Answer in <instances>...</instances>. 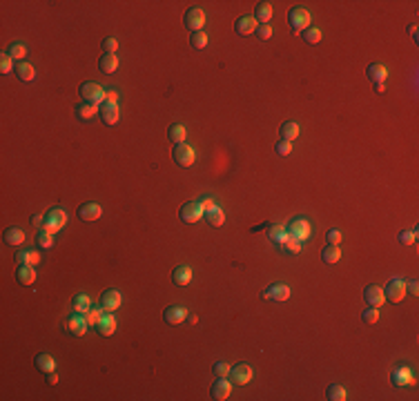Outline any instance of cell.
Returning a JSON list of instances; mask_svg holds the SVG:
<instances>
[{"label": "cell", "mask_w": 419, "mask_h": 401, "mask_svg": "<svg viewBox=\"0 0 419 401\" xmlns=\"http://www.w3.org/2000/svg\"><path fill=\"white\" fill-rule=\"evenodd\" d=\"M301 36H304V40L308 42V45H319L321 42V32H319L317 27H308L301 32Z\"/></svg>", "instance_id": "obj_39"}, {"label": "cell", "mask_w": 419, "mask_h": 401, "mask_svg": "<svg viewBox=\"0 0 419 401\" xmlns=\"http://www.w3.org/2000/svg\"><path fill=\"white\" fill-rule=\"evenodd\" d=\"M25 241V232L20 227H7L5 230V243L7 245H20Z\"/></svg>", "instance_id": "obj_34"}, {"label": "cell", "mask_w": 419, "mask_h": 401, "mask_svg": "<svg viewBox=\"0 0 419 401\" xmlns=\"http://www.w3.org/2000/svg\"><path fill=\"white\" fill-rule=\"evenodd\" d=\"M16 261L18 263H25V265H36L40 261V256L36 254L34 250H22V252H18L16 254Z\"/></svg>", "instance_id": "obj_37"}, {"label": "cell", "mask_w": 419, "mask_h": 401, "mask_svg": "<svg viewBox=\"0 0 419 401\" xmlns=\"http://www.w3.org/2000/svg\"><path fill=\"white\" fill-rule=\"evenodd\" d=\"M408 32H410V38H412V40H415V42H417V40H419V32H417V25H410V29H408Z\"/></svg>", "instance_id": "obj_57"}, {"label": "cell", "mask_w": 419, "mask_h": 401, "mask_svg": "<svg viewBox=\"0 0 419 401\" xmlns=\"http://www.w3.org/2000/svg\"><path fill=\"white\" fill-rule=\"evenodd\" d=\"M101 205L98 203H85V205L78 207V219L81 221H96L101 219Z\"/></svg>", "instance_id": "obj_20"}, {"label": "cell", "mask_w": 419, "mask_h": 401, "mask_svg": "<svg viewBox=\"0 0 419 401\" xmlns=\"http://www.w3.org/2000/svg\"><path fill=\"white\" fill-rule=\"evenodd\" d=\"M72 308H74V312H81V314H85V312H89V308H91V301H89V297L87 294H74V299H72Z\"/></svg>", "instance_id": "obj_32"}, {"label": "cell", "mask_w": 419, "mask_h": 401, "mask_svg": "<svg viewBox=\"0 0 419 401\" xmlns=\"http://www.w3.org/2000/svg\"><path fill=\"white\" fill-rule=\"evenodd\" d=\"M78 94L83 96V103H91V105H101L105 101V91L98 83H83L78 87Z\"/></svg>", "instance_id": "obj_2"}, {"label": "cell", "mask_w": 419, "mask_h": 401, "mask_svg": "<svg viewBox=\"0 0 419 401\" xmlns=\"http://www.w3.org/2000/svg\"><path fill=\"white\" fill-rule=\"evenodd\" d=\"M288 22H290L292 32L299 36V32L308 29V22H310V14L304 9V7H292L290 14H288Z\"/></svg>", "instance_id": "obj_5"}, {"label": "cell", "mask_w": 419, "mask_h": 401, "mask_svg": "<svg viewBox=\"0 0 419 401\" xmlns=\"http://www.w3.org/2000/svg\"><path fill=\"white\" fill-rule=\"evenodd\" d=\"M116 47H119V40L112 38V36L103 40V52H105V54H114V52H116Z\"/></svg>", "instance_id": "obj_48"}, {"label": "cell", "mask_w": 419, "mask_h": 401, "mask_svg": "<svg viewBox=\"0 0 419 401\" xmlns=\"http://www.w3.org/2000/svg\"><path fill=\"white\" fill-rule=\"evenodd\" d=\"M123 303V297H121V292L119 290H107V292H103V297H101V308L105 312H114V310H119Z\"/></svg>", "instance_id": "obj_13"}, {"label": "cell", "mask_w": 419, "mask_h": 401, "mask_svg": "<svg viewBox=\"0 0 419 401\" xmlns=\"http://www.w3.org/2000/svg\"><path fill=\"white\" fill-rule=\"evenodd\" d=\"M299 125L297 123H292V121H288V123H283V125L279 127V138L281 140H288V143H292L294 138H299Z\"/></svg>", "instance_id": "obj_23"}, {"label": "cell", "mask_w": 419, "mask_h": 401, "mask_svg": "<svg viewBox=\"0 0 419 401\" xmlns=\"http://www.w3.org/2000/svg\"><path fill=\"white\" fill-rule=\"evenodd\" d=\"M288 297H290V288L286 286V283H272V286H268L266 290L261 292V299L266 301H274V303H281V301H286Z\"/></svg>", "instance_id": "obj_8"}, {"label": "cell", "mask_w": 419, "mask_h": 401, "mask_svg": "<svg viewBox=\"0 0 419 401\" xmlns=\"http://www.w3.org/2000/svg\"><path fill=\"white\" fill-rule=\"evenodd\" d=\"M366 74H368V78H370L373 83H384V80L388 78V69H386V65H381V63H370Z\"/></svg>", "instance_id": "obj_25"}, {"label": "cell", "mask_w": 419, "mask_h": 401, "mask_svg": "<svg viewBox=\"0 0 419 401\" xmlns=\"http://www.w3.org/2000/svg\"><path fill=\"white\" fill-rule=\"evenodd\" d=\"M254 32H257V36L261 40H270V38H272V27H270V25H257Z\"/></svg>", "instance_id": "obj_46"}, {"label": "cell", "mask_w": 419, "mask_h": 401, "mask_svg": "<svg viewBox=\"0 0 419 401\" xmlns=\"http://www.w3.org/2000/svg\"><path fill=\"white\" fill-rule=\"evenodd\" d=\"M268 239L272 241V243H276L281 248L283 243L288 241V232H286V225H270L268 227Z\"/></svg>", "instance_id": "obj_28"}, {"label": "cell", "mask_w": 419, "mask_h": 401, "mask_svg": "<svg viewBox=\"0 0 419 401\" xmlns=\"http://www.w3.org/2000/svg\"><path fill=\"white\" fill-rule=\"evenodd\" d=\"M190 281H192V268H188V265L174 268V272H172V283L174 286H188Z\"/></svg>", "instance_id": "obj_22"}, {"label": "cell", "mask_w": 419, "mask_h": 401, "mask_svg": "<svg viewBox=\"0 0 419 401\" xmlns=\"http://www.w3.org/2000/svg\"><path fill=\"white\" fill-rule=\"evenodd\" d=\"M390 379H392V386L406 388V386H410V384H412V372H410V370L406 368V366H397L395 370H392Z\"/></svg>", "instance_id": "obj_16"}, {"label": "cell", "mask_w": 419, "mask_h": 401, "mask_svg": "<svg viewBox=\"0 0 419 401\" xmlns=\"http://www.w3.org/2000/svg\"><path fill=\"white\" fill-rule=\"evenodd\" d=\"M32 223H34L36 227H42V225H45V217H40V214H36V217H32Z\"/></svg>", "instance_id": "obj_54"}, {"label": "cell", "mask_w": 419, "mask_h": 401, "mask_svg": "<svg viewBox=\"0 0 419 401\" xmlns=\"http://www.w3.org/2000/svg\"><path fill=\"white\" fill-rule=\"evenodd\" d=\"M212 372L217 379H225V377H230V366H227L225 361H217L212 366Z\"/></svg>", "instance_id": "obj_42"}, {"label": "cell", "mask_w": 419, "mask_h": 401, "mask_svg": "<svg viewBox=\"0 0 419 401\" xmlns=\"http://www.w3.org/2000/svg\"><path fill=\"white\" fill-rule=\"evenodd\" d=\"M415 239H417V230H412V232H402V234H399V241H402L404 245H412V243H415Z\"/></svg>", "instance_id": "obj_50"}, {"label": "cell", "mask_w": 419, "mask_h": 401, "mask_svg": "<svg viewBox=\"0 0 419 401\" xmlns=\"http://www.w3.org/2000/svg\"><path fill=\"white\" fill-rule=\"evenodd\" d=\"M45 377H47V384H58V374H56V370H52V372H45Z\"/></svg>", "instance_id": "obj_52"}, {"label": "cell", "mask_w": 419, "mask_h": 401, "mask_svg": "<svg viewBox=\"0 0 419 401\" xmlns=\"http://www.w3.org/2000/svg\"><path fill=\"white\" fill-rule=\"evenodd\" d=\"M205 214V221L212 227H221L225 223V217H223V209L221 207H212V209H207V212H203Z\"/></svg>", "instance_id": "obj_33"}, {"label": "cell", "mask_w": 419, "mask_h": 401, "mask_svg": "<svg viewBox=\"0 0 419 401\" xmlns=\"http://www.w3.org/2000/svg\"><path fill=\"white\" fill-rule=\"evenodd\" d=\"M36 243H38L40 248L49 250V248H52V245H54V234L49 232V230H45V227H40L38 234H36Z\"/></svg>", "instance_id": "obj_36"}, {"label": "cell", "mask_w": 419, "mask_h": 401, "mask_svg": "<svg viewBox=\"0 0 419 401\" xmlns=\"http://www.w3.org/2000/svg\"><path fill=\"white\" fill-rule=\"evenodd\" d=\"M384 89H386L384 83H375V91H377V94H384Z\"/></svg>", "instance_id": "obj_58"}, {"label": "cell", "mask_w": 419, "mask_h": 401, "mask_svg": "<svg viewBox=\"0 0 419 401\" xmlns=\"http://www.w3.org/2000/svg\"><path fill=\"white\" fill-rule=\"evenodd\" d=\"M286 232H288V237H292L297 241H306L308 237H310V223H308L304 217H297L286 225Z\"/></svg>", "instance_id": "obj_6"}, {"label": "cell", "mask_w": 419, "mask_h": 401, "mask_svg": "<svg viewBox=\"0 0 419 401\" xmlns=\"http://www.w3.org/2000/svg\"><path fill=\"white\" fill-rule=\"evenodd\" d=\"M190 45H192L194 49H203L207 45V34L205 32H194L190 34Z\"/></svg>", "instance_id": "obj_40"}, {"label": "cell", "mask_w": 419, "mask_h": 401, "mask_svg": "<svg viewBox=\"0 0 419 401\" xmlns=\"http://www.w3.org/2000/svg\"><path fill=\"white\" fill-rule=\"evenodd\" d=\"M14 72H16V76L22 80V83H32V80L36 78V69L29 63H25V60H20V63H16L14 67Z\"/></svg>", "instance_id": "obj_26"}, {"label": "cell", "mask_w": 419, "mask_h": 401, "mask_svg": "<svg viewBox=\"0 0 419 401\" xmlns=\"http://www.w3.org/2000/svg\"><path fill=\"white\" fill-rule=\"evenodd\" d=\"M183 25L190 29V34L203 32V25H205V14H203V9H199V7L188 9L185 16H183Z\"/></svg>", "instance_id": "obj_7"}, {"label": "cell", "mask_w": 419, "mask_h": 401, "mask_svg": "<svg viewBox=\"0 0 419 401\" xmlns=\"http://www.w3.org/2000/svg\"><path fill=\"white\" fill-rule=\"evenodd\" d=\"M163 319L168 325H178L188 319V312H185V308H181V305H170V308H165Z\"/></svg>", "instance_id": "obj_14"}, {"label": "cell", "mask_w": 419, "mask_h": 401, "mask_svg": "<svg viewBox=\"0 0 419 401\" xmlns=\"http://www.w3.org/2000/svg\"><path fill=\"white\" fill-rule=\"evenodd\" d=\"M178 217H181L183 223H196L199 219H203V205L199 201H190V203H185V205L181 207Z\"/></svg>", "instance_id": "obj_9"}, {"label": "cell", "mask_w": 419, "mask_h": 401, "mask_svg": "<svg viewBox=\"0 0 419 401\" xmlns=\"http://www.w3.org/2000/svg\"><path fill=\"white\" fill-rule=\"evenodd\" d=\"M116 67H119V58H116V54H103L101 60H98V69L105 72V74L116 72Z\"/></svg>", "instance_id": "obj_29"}, {"label": "cell", "mask_w": 419, "mask_h": 401, "mask_svg": "<svg viewBox=\"0 0 419 401\" xmlns=\"http://www.w3.org/2000/svg\"><path fill=\"white\" fill-rule=\"evenodd\" d=\"M67 219H69V217H67V212H65L63 207H52V209H49V212L45 214V225H42V227H45V230H49L52 234H56L60 227L67 223Z\"/></svg>", "instance_id": "obj_1"}, {"label": "cell", "mask_w": 419, "mask_h": 401, "mask_svg": "<svg viewBox=\"0 0 419 401\" xmlns=\"http://www.w3.org/2000/svg\"><path fill=\"white\" fill-rule=\"evenodd\" d=\"M290 152H292V143H288V140H279L276 143V154L279 156H288Z\"/></svg>", "instance_id": "obj_49"}, {"label": "cell", "mask_w": 419, "mask_h": 401, "mask_svg": "<svg viewBox=\"0 0 419 401\" xmlns=\"http://www.w3.org/2000/svg\"><path fill=\"white\" fill-rule=\"evenodd\" d=\"M201 205H203V212H207V209L217 207V205H214V201H212V199H203V203H201Z\"/></svg>", "instance_id": "obj_55"}, {"label": "cell", "mask_w": 419, "mask_h": 401, "mask_svg": "<svg viewBox=\"0 0 419 401\" xmlns=\"http://www.w3.org/2000/svg\"><path fill=\"white\" fill-rule=\"evenodd\" d=\"M325 239H328V243L339 245V241H341V232H339V230H330L328 234H325Z\"/></svg>", "instance_id": "obj_51"}, {"label": "cell", "mask_w": 419, "mask_h": 401, "mask_svg": "<svg viewBox=\"0 0 419 401\" xmlns=\"http://www.w3.org/2000/svg\"><path fill=\"white\" fill-rule=\"evenodd\" d=\"M230 379H232V384H237V386L250 384L252 381V368L248 366V363H239V366L230 368Z\"/></svg>", "instance_id": "obj_11"}, {"label": "cell", "mask_w": 419, "mask_h": 401, "mask_svg": "<svg viewBox=\"0 0 419 401\" xmlns=\"http://www.w3.org/2000/svg\"><path fill=\"white\" fill-rule=\"evenodd\" d=\"M105 101H112V103H116V101H119V94H116V91H114V89L105 91Z\"/></svg>", "instance_id": "obj_53"}, {"label": "cell", "mask_w": 419, "mask_h": 401, "mask_svg": "<svg viewBox=\"0 0 419 401\" xmlns=\"http://www.w3.org/2000/svg\"><path fill=\"white\" fill-rule=\"evenodd\" d=\"M230 392H232V384L227 381V377L225 379H217L212 384V399L223 401V399L230 397Z\"/></svg>", "instance_id": "obj_18"}, {"label": "cell", "mask_w": 419, "mask_h": 401, "mask_svg": "<svg viewBox=\"0 0 419 401\" xmlns=\"http://www.w3.org/2000/svg\"><path fill=\"white\" fill-rule=\"evenodd\" d=\"M384 297L390 301V303H399L406 297V281L399 279V276H392L388 281V286L384 288Z\"/></svg>", "instance_id": "obj_3"}, {"label": "cell", "mask_w": 419, "mask_h": 401, "mask_svg": "<svg viewBox=\"0 0 419 401\" xmlns=\"http://www.w3.org/2000/svg\"><path fill=\"white\" fill-rule=\"evenodd\" d=\"M14 67L16 65H14V60L9 58V54H3V56H0V72H3V74H9Z\"/></svg>", "instance_id": "obj_47"}, {"label": "cell", "mask_w": 419, "mask_h": 401, "mask_svg": "<svg viewBox=\"0 0 419 401\" xmlns=\"http://www.w3.org/2000/svg\"><path fill=\"white\" fill-rule=\"evenodd\" d=\"M185 136H188V129L185 125H181V123H174V125H170L168 129V138H170V143H185Z\"/></svg>", "instance_id": "obj_27"}, {"label": "cell", "mask_w": 419, "mask_h": 401, "mask_svg": "<svg viewBox=\"0 0 419 401\" xmlns=\"http://www.w3.org/2000/svg\"><path fill=\"white\" fill-rule=\"evenodd\" d=\"M16 281L20 283V286H32V283L36 281V270H34V265L18 263V268H16Z\"/></svg>", "instance_id": "obj_17"}, {"label": "cell", "mask_w": 419, "mask_h": 401, "mask_svg": "<svg viewBox=\"0 0 419 401\" xmlns=\"http://www.w3.org/2000/svg\"><path fill=\"white\" fill-rule=\"evenodd\" d=\"M103 317V308H98V310H94V308H89V312H85V319H87V325H96L98 321H101Z\"/></svg>", "instance_id": "obj_44"}, {"label": "cell", "mask_w": 419, "mask_h": 401, "mask_svg": "<svg viewBox=\"0 0 419 401\" xmlns=\"http://www.w3.org/2000/svg\"><path fill=\"white\" fill-rule=\"evenodd\" d=\"M281 248H283V250H288V252H292V254H299V252H301V241L292 239V237H288V241L281 245Z\"/></svg>", "instance_id": "obj_45"}, {"label": "cell", "mask_w": 419, "mask_h": 401, "mask_svg": "<svg viewBox=\"0 0 419 401\" xmlns=\"http://www.w3.org/2000/svg\"><path fill=\"white\" fill-rule=\"evenodd\" d=\"M34 363H36V368H38L40 372H52V370L56 368V361H54V357H52V355H45V352L36 357Z\"/></svg>", "instance_id": "obj_35"}, {"label": "cell", "mask_w": 419, "mask_h": 401, "mask_svg": "<svg viewBox=\"0 0 419 401\" xmlns=\"http://www.w3.org/2000/svg\"><path fill=\"white\" fill-rule=\"evenodd\" d=\"M257 29V20L254 16H241L237 22H234V32H237L239 36H248Z\"/></svg>", "instance_id": "obj_21"}, {"label": "cell", "mask_w": 419, "mask_h": 401, "mask_svg": "<svg viewBox=\"0 0 419 401\" xmlns=\"http://www.w3.org/2000/svg\"><path fill=\"white\" fill-rule=\"evenodd\" d=\"M114 330H116V319L112 317V312L103 314L101 321L96 323V332L101 337H109V335H114Z\"/></svg>", "instance_id": "obj_19"}, {"label": "cell", "mask_w": 419, "mask_h": 401, "mask_svg": "<svg viewBox=\"0 0 419 401\" xmlns=\"http://www.w3.org/2000/svg\"><path fill=\"white\" fill-rule=\"evenodd\" d=\"M363 301L368 303V308H379L386 301L384 290L377 288V286H368L366 290H363Z\"/></svg>", "instance_id": "obj_15"}, {"label": "cell", "mask_w": 419, "mask_h": 401, "mask_svg": "<svg viewBox=\"0 0 419 401\" xmlns=\"http://www.w3.org/2000/svg\"><path fill=\"white\" fill-rule=\"evenodd\" d=\"M254 20L261 22V25H268L270 20H272V5H270V3H257Z\"/></svg>", "instance_id": "obj_24"}, {"label": "cell", "mask_w": 419, "mask_h": 401, "mask_svg": "<svg viewBox=\"0 0 419 401\" xmlns=\"http://www.w3.org/2000/svg\"><path fill=\"white\" fill-rule=\"evenodd\" d=\"M172 158H174V163L181 165V168H190L196 160V152L185 143H178V145H174V150H172Z\"/></svg>", "instance_id": "obj_4"}, {"label": "cell", "mask_w": 419, "mask_h": 401, "mask_svg": "<svg viewBox=\"0 0 419 401\" xmlns=\"http://www.w3.org/2000/svg\"><path fill=\"white\" fill-rule=\"evenodd\" d=\"M67 330L72 332L74 337H83L87 332V319L81 312H74L69 319H67Z\"/></svg>", "instance_id": "obj_12"}, {"label": "cell", "mask_w": 419, "mask_h": 401, "mask_svg": "<svg viewBox=\"0 0 419 401\" xmlns=\"http://www.w3.org/2000/svg\"><path fill=\"white\" fill-rule=\"evenodd\" d=\"M7 54H9L11 60H18V63H20V58H25V54H27V47L20 45V42H14V45L7 49Z\"/></svg>", "instance_id": "obj_41"}, {"label": "cell", "mask_w": 419, "mask_h": 401, "mask_svg": "<svg viewBox=\"0 0 419 401\" xmlns=\"http://www.w3.org/2000/svg\"><path fill=\"white\" fill-rule=\"evenodd\" d=\"M98 114V105H91V103H81L76 107V116L78 121H89L94 119V116Z\"/></svg>", "instance_id": "obj_30"}, {"label": "cell", "mask_w": 419, "mask_h": 401, "mask_svg": "<svg viewBox=\"0 0 419 401\" xmlns=\"http://www.w3.org/2000/svg\"><path fill=\"white\" fill-rule=\"evenodd\" d=\"M321 258H323V263H328V265H335L339 258H341V250H339V245H332V243H328L323 248V252H321Z\"/></svg>", "instance_id": "obj_31"}, {"label": "cell", "mask_w": 419, "mask_h": 401, "mask_svg": "<svg viewBox=\"0 0 419 401\" xmlns=\"http://www.w3.org/2000/svg\"><path fill=\"white\" fill-rule=\"evenodd\" d=\"M188 319H190V323H196V321H199V317H196V314H190Z\"/></svg>", "instance_id": "obj_59"}, {"label": "cell", "mask_w": 419, "mask_h": 401, "mask_svg": "<svg viewBox=\"0 0 419 401\" xmlns=\"http://www.w3.org/2000/svg\"><path fill=\"white\" fill-rule=\"evenodd\" d=\"M408 292L412 294V297H417V292H419V290H417V281H415V279H412V281L408 283Z\"/></svg>", "instance_id": "obj_56"}, {"label": "cell", "mask_w": 419, "mask_h": 401, "mask_svg": "<svg viewBox=\"0 0 419 401\" xmlns=\"http://www.w3.org/2000/svg\"><path fill=\"white\" fill-rule=\"evenodd\" d=\"M361 319H363V323H368V325L377 323V319H379V312H377V308H368V310H363Z\"/></svg>", "instance_id": "obj_43"}, {"label": "cell", "mask_w": 419, "mask_h": 401, "mask_svg": "<svg viewBox=\"0 0 419 401\" xmlns=\"http://www.w3.org/2000/svg\"><path fill=\"white\" fill-rule=\"evenodd\" d=\"M325 397L330 401H343L346 399V388L339 386V384H332V386H328V390H325Z\"/></svg>", "instance_id": "obj_38"}, {"label": "cell", "mask_w": 419, "mask_h": 401, "mask_svg": "<svg viewBox=\"0 0 419 401\" xmlns=\"http://www.w3.org/2000/svg\"><path fill=\"white\" fill-rule=\"evenodd\" d=\"M98 114H101V119L105 125H114L116 121H119V103H112V101H103L101 105H98Z\"/></svg>", "instance_id": "obj_10"}]
</instances>
